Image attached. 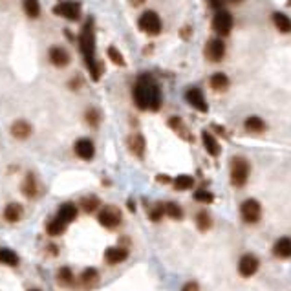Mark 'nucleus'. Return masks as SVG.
I'll use <instances>...</instances> for the list:
<instances>
[{"mask_svg":"<svg viewBox=\"0 0 291 291\" xmlns=\"http://www.w3.org/2000/svg\"><path fill=\"white\" fill-rule=\"evenodd\" d=\"M185 99L191 103V106H194V108L200 110V112H207V110H209L205 97H203L201 90H198V88H191V90H187Z\"/></svg>","mask_w":291,"mask_h":291,"instance_id":"obj_12","label":"nucleus"},{"mask_svg":"<svg viewBox=\"0 0 291 291\" xmlns=\"http://www.w3.org/2000/svg\"><path fill=\"white\" fill-rule=\"evenodd\" d=\"M194 200L200 201V203H211V201L215 200V194L205 191V189H200V191L194 192Z\"/></svg>","mask_w":291,"mask_h":291,"instance_id":"obj_34","label":"nucleus"},{"mask_svg":"<svg viewBox=\"0 0 291 291\" xmlns=\"http://www.w3.org/2000/svg\"><path fill=\"white\" fill-rule=\"evenodd\" d=\"M258 267H260V262L255 255H243L238 262V273L242 277H253L258 271Z\"/></svg>","mask_w":291,"mask_h":291,"instance_id":"obj_9","label":"nucleus"},{"mask_svg":"<svg viewBox=\"0 0 291 291\" xmlns=\"http://www.w3.org/2000/svg\"><path fill=\"white\" fill-rule=\"evenodd\" d=\"M108 57L112 59V62H115L117 66H124V57L121 55V52L115 46H110L108 48Z\"/></svg>","mask_w":291,"mask_h":291,"instance_id":"obj_36","label":"nucleus"},{"mask_svg":"<svg viewBox=\"0 0 291 291\" xmlns=\"http://www.w3.org/2000/svg\"><path fill=\"white\" fill-rule=\"evenodd\" d=\"M243 127H245V130H247V132H255V134L264 132V130H266V123H264L260 117H257V115L247 117V119H245V123H243Z\"/></svg>","mask_w":291,"mask_h":291,"instance_id":"obj_26","label":"nucleus"},{"mask_svg":"<svg viewBox=\"0 0 291 291\" xmlns=\"http://www.w3.org/2000/svg\"><path fill=\"white\" fill-rule=\"evenodd\" d=\"M211 8H215V10H220L222 6H224V0H209Z\"/></svg>","mask_w":291,"mask_h":291,"instance_id":"obj_40","label":"nucleus"},{"mask_svg":"<svg viewBox=\"0 0 291 291\" xmlns=\"http://www.w3.org/2000/svg\"><path fill=\"white\" fill-rule=\"evenodd\" d=\"M53 13L62 17V19H68V20H79L81 17V6L73 2V0H64V2H59L55 6Z\"/></svg>","mask_w":291,"mask_h":291,"instance_id":"obj_7","label":"nucleus"},{"mask_svg":"<svg viewBox=\"0 0 291 291\" xmlns=\"http://www.w3.org/2000/svg\"><path fill=\"white\" fill-rule=\"evenodd\" d=\"M165 207V215L171 216L172 220H182L183 218V211L182 207L178 205L176 201H167V203H163Z\"/></svg>","mask_w":291,"mask_h":291,"instance_id":"obj_30","label":"nucleus"},{"mask_svg":"<svg viewBox=\"0 0 291 291\" xmlns=\"http://www.w3.org/2000/svg\"><path fill=\"white\" fill-rule=\"evenodd\" d=\"M50 61H52L53 66L57 68H62L66 66L68 62H70V55H68V52L64 48H61V46H53V48H50Z\"/></svg>","mask_w":291,"mask_h":291,"instance_id":"obj_13","label":"nucleus"},{"mask_svg":"<svg viewBox=\"0 0 291 291\" xmlns=\"http://www.w3.org/2000/svg\"><path fill=\"white\" fill-rule=\"evenodd\" d=\"M57 218H61L62 222H66V224L73 222V220L77 218V207H75V203H72V201H66V203H62V205L59 207V211H57Z\"/></svg>","mask_w":291,"mask_h":291,"instance_id":"obj_17","label":"nucleus"},{"mask_svg":"<svg viewBox=\"0 0 291 291\" xmlns=\"http://www.w3.org/2000/svg\"><path fill=\"white\" fill-rule=\"evenodd\" d=\"M273 24L277 26V29L278 31H282V33H289L291 31V19L284 13L273 15Z\"/></svg>","mask_w":291,"mask_h":291,"instance_id":"obj_24","label":"nucleus"},{"mask_svg":"<svg viewBox=\"0 0 291 291\" xmlns=\"http://www.w3.org/2000/svg\"><path fill=\"white\" fill-rule=\"evenodd\" d=\"M132 2V6H139V4H143L145 0H130Z\"/></svg>","mask_w":291,"mask_h":291,"instance_id":"obj_41","label":"nucleus"},{"mask_svg":"<svg viewBox=\"0 0 291 291\" xmlns=\"http://www.w3.org/2000/svg\"><path fill=\"white\" fill-rule=\"evenodd\" d=\"M249 171L251 167H249L247 159L240 158V156L233 158L231 159V183L234 187H243L249 178Z\"/></svg>","mask_w":291,"mask_h":291,"instance_id":"obj_3","label":"nucleus"},{"mask_svg":"<svg viewBox=\"0 0 291 291\" xmlns=\"http://www.w3.org/2000/svg\"><path fill=\"white\" fill-rule=\"evenodd\" d=\"M79 46H81L82 57L86 59V66L90 70V75L94 81H99L101 70L97 68V61L94 57L96 53V29H94V20L88 19L86 24L82 26L81 35H79Z\"/></svg>","mask_w":291,"mask_h":291,"instance_id":"obj_2","label":"nucleus"},{"mask_svg":"<svg viewBox=\"0 0 291 291\" xmlns=\"http://www.w3.org/2000/svg\"><path fill=\"white\" fill-rule=\"evenodd\" d=\"M227 86H229V79H227L225 73H215V75L211 77V88L213 90L224 92Z\"/></svg>","mask_w":291,"mask_h":291,"instance_id":"obj_27","label":"nucleus"},{"mask_svg":"<svg viewBox=\"0 0 291 291\" xmlns=\"http://www.w3.org/2000/svg\"><path fill=\"white\" fill-rule=\"evenodd\" d=\"M240 215H242V220L245 224H257L262 218V207L257 200L249 198L240 205Z\"/></svg>","mask_w":291,"mask_h":291,"instance_id":"obj_5","label":"nucleus"},{"mask_svg":"<svg viewBox=\"0 0 291 291\" xmlns=\"http://www.w3.org/2000/svg\"><path fill=\"white\" fill-rule=\"evenodd\" d=\"M19 262H20V258L15 251H11V249H8V247L0 249V264L15 267V266H19Z\"/></svg>","mask_w":291,"mask_h":291,"instance_id":"obj_21","label":"nucleus"},{"mask_svg":"<svg viewBox=\"0 0 291 291\" xmlns=\"http://www.w3.org/2000/svg\"><path fill=\"white\" fill-rule=\"evenodd\" d=\"M22 192H24L28 198H35V196H37L38 185H37V180H35V174H31V172L26 176L24 183H22Z\"/></svg>","mask_w":291,"mask_h":291,"instance_id":"obj_23","label":"nucleus"},{"mask_svg":"<svg viewBox=\"0 0 291 291\" xmlns=\"http://www.w3.org/2000/svg\"><path fill=\"white\" fill-rule=\"evenodd\" d=\"M138 26L147 35H158L161 31V19H159V15L156 11H145L139 17Z\"/></svg>","mask_w":291,"mask_h":291,"instance_id":"obj_4","label":"nucleus"},{"mask_svg":"<svg viewBox=\"0 0 291 291\" xmlns=\"http://www.w3.org/2000/svg\"><path fill=\"white\" fill-rule=\"evenodd\" d=\"M99 198L97 196H86V198H82L81 200V209L85 211V213H96L97 207H99Z\"/></svg>","mask_w":291,"mask_h":291,"instance_id":"obj_31","label":"nucleus"},{"mask_svg":"<svg viewBox=\"0 0 291 291\" xmlns=\"http://www.w3.org/2000/svg\"><path fill=\"white\" fill-rule=\"evenodd\" d=\"M11 134H13L17 139H26L31 136V124L28 121H15L13 127H11Z\"/></svg>","mask_w":291,"mask_h":291,"instance_id":"obj_20","label":"nucleus"},{"mask_svg":"<svg viewBox=\"0 0 291 291\" xmlns=\"http://www.w3.org/2000/svg\"><path fill=\"white\" fill-rule=\"evenodd\" d=\"M134 103L141 110H158L161 105V92L154 79L148 75H141L134 85Z\"/></svg>","mask_w":291,"mask_h":291,"instance_id":"obj_1","label":"nucleus"},{"mask_svg":"<svg viewBox=\"0 0 291 291\" xmlns=\"http://www.w3.org/2000/svg\"><path fill=\"white\" fill-rule=\"evenodd\" d=\"M66 222H62L61 218H55L52 220V222H48V225H46V231H48L50 236H61L64 231H66Z\"/></svg>","mask_w":291,"mask_h":291,"instance_id":"obj_25","label":"nucleus"},{"mask_svg":"<svg viewBox=\"0 0 291 291\" xmlns=\"http://www.w3.org/2000/svg\"><path fill=\"white\" fill-rule=\"evenodd\" d=\"M22 6H24V11L29 19H37L40 15V4L38 0H22Z\"/></svg>","mask_w":291,"mask_h":291,"instance_id":"obj_29","label":"nucleus"},{"mask_svg":"<svg viewBox=\"0 0 291 291\" xmlns=\"http://www.w3.org/2000/svg\"><path fill=\"white\" fill-rule=\"evenodd\" d=\"M158 180H159V182H171L167 176H158Z\"/></svg>","mask_w":291,"mask_h":291,"instance_id":"obj_42","label":"nucleus"},{"mask_svg":"<svg viewBox=\"0 0 291 291\" xmlns=\"http://www.w3.org/2000/svg\"><path fill=\"white\" fill-rule=\"evenodd\" d=\"M73 150H75V154L79 156L81 159H92L94 158V154H96V145H94V141L92 139H86V138H81L75 141V147H73Z\"/></svg>","mask_w":291,"mask_h":291,"instance_id":"obj_11","label":"nucleus"},{"mask_svg":"<svg viewBox=\"0 0 291 291\" xmlns=\"http://www.w3.org/2000/svg\"><path fill=\"white\" fill-rule=\"evenodd\" d=\"M233 2H238V0H233Z\"/></svg>","mask_w":291,"mask_h":291,"instance_id":"obj_44","label":"nucleus"},{"mask_svg":"<svg viewBox=\"0 0 291 291\" xmlns=\"http://www.w3.org/2000/svg\"><path fill=\"white\" fill-rule=\"evenodd\" d=\"M205 55H207V59H209V61H213V62L222 61V59H224V55H225L224 40H220V38H211L209 43H207Z\"/></svg>","mask_w":291,"mask_h":291,"instance_id":"obj_10","label":"nucleus"},{"mask_svg":"<svg viewBox=\"0 0 291 291\" xmlns=\"http://www.w3.org/2000/svg\"><path fill=\"white\" fill-rule=\"evenodd\" d=\"M24 215V209L20 203H8L4 209V218L6 222H10V224H15V222H19Z\"/></svg>","mask_w":291,"mask_h":291,"instance_id":"obj_18","label":"nucleus"},{"mask_svg":"<svg viewBox=\"0 0 291 291\" xmlns=\"http://www.w3.org/2000/svg\"><path fill=\"white\" fill-rule=\"evenodd\" d=\"M127 143H129L130 152H132L134 156L143 158V154H145V138L141 136V134H132V136H129Z\"/></svg>","mask_w":291,"mask_h":291,"instance_id":"obj_15","label":"nucleus"},{"mask_svg":"<svg viewBox=\"0 0 291 291\" xmlns=\"http://www.w3.org/2000/svg\"><path fill=\"white\" fill-rule=\"evenodd\" d=\"M127 258H129V251H127L124 247H108V249L105 251V260H106V264H112V266L124 262Z\"/></svg>","mask_w":291,"mask_h":291,"instance_id":"obj_14","label":"nucleus"},{"mask_svg":"<svg viewBox=\"0 0 291 291\" xmlns=\"http://www.w3.org/2000/svg\"><path fill=\"white\" fill-rule=\"evenodd\" d=\"M86 121H88L90 127H97V124H99V114H97V110L94 108L88 110V112H86Z\"/></svg>","mask_w":291,"mask_h":291,"instance_id":"obj_38","label":"nucleus"},{"mask_svg":"<svg viewBox=\"0 0 291 291\" xmlns=\"http://www.w3.org/2000/svg\"><path fill=\"white\" fill-rule=\"evenodd\" d=\"M196 225H198V229L200 231H207L213 225V220H211V215L205 213V211H200L198 215H196Z\"/></svg>","mask_w":291,"mask_h":291,"instance_id":"obj_32","label":"nucleus"},{"mask_svg":"<svg viewBox=\"0 0 291 291\" xmlns=\"http://www.w3.org/2000/svg\"><path fill=\"white\" fill-rule=\"evenodd\" d=\"M97 222L106 229H114L121 224V211L114 205H106L99 211L97 215Z\"/></svg>","mask_w":291,"mask_h":291,"instance_id":"obj_6","label":"nucleus"},{"mask_svg":"<svg viewBox=\"0 0 291 291\" xmlns=\"http://www.w3.org/2000/svg\"><path fill=\"white\" fill-rule=\"evenodd\" d=\"M182 291H200V286L196 282H187L185 286L182 287Z\"/></svg>","mask_w":291,"mask_h":291,"instance_id":"obj_39","label":"nucleus"},{"mask_svg":"<svg viewBox=\"0 0 291 291\" xmlns=\"http://www.w3.org/2000/svg\"><path fill=\"white\" fill-rule=\"evenodd\" d=\"M31 291H40V289H31Z\"/></svg>","mask_w":291,"mask_h":291,"instance_id":"obj_43","label":"nucleus"},{"mask_svg":"<svg viewBox=\"0 0 291 291\" xmlns=\"http://www.w3.org/2000/svg\"><path fill=\"white\" fill-rule=\"evenodd\" d=\"M59 282H61L62 286H72L73 284V273L70 267H61L59 269V275H57Z\"/></svg>","mask_w":291,"mask_h":291,"instance_id":"obj_33","label":"nucleus"},{"mask_svg":"<svg viewBox=\"0 0 291 291\" xmlns=\"http://www.w3.org/2000/svg\"><path fill=\"white\" fill-rule=\"evenodd\" d=\"M201 139H203V145H205L207 152L216 158V156L220 154V143L216 141L215 136H213V134H209V132H203V134H201Z\"/></svg>","mask_w":291,"mask_h":291,"instance_id":"obj_22","label":"nucleus"},{"mask_svg":"<svg viewBox=\"0 0 291 291\" xmlns=\"http://www.w3.org/2000/svg\"><path fill=\"white\" fill-rule=\"evenodd\" d=\"M213 29L220 35H229V31L233 29V15L229 11L218 10V13L213 19Z\"/></svg>","mask_w":291,"mask_h":291,"instance_id":"obj_8","label":"nucleus"},{"mask_svg":"<svg viewBox=\"0 0 291 291\" xmlns=\"http://www.w3.org/2000/svg\"><path fill=\"white\" fill-rule=\"evenodd\" d=\"M163 215H165V207H163V203H156L152 209L148 211V218L152 220V222H159Z\"/></svg>","mask_w":291,"mask_h":291,"instance_id":"obj_35","label":"nucleus"},{"mask_svg":"<svg viewBox=\"0 0 291 291\" xmlns=\"http://www.w3.org/2000/svg\"><path fill=\"white\" fill-rule=\"evenodd\" d=\"M273 253L280 258H289L291 257V238L284 236V238H278L273 245Z\"/></svg>","mask_w":291,"mask_h":291,"instance_id":"obj_19","label":"nucleus"},{"mask_svg":"<svg viewBox=\"0 0 291 291\" xmlns=\"http://www.w3.org/2000/svg\"><path fill=\"white\" fill-rule=\"evenodd\" d=\"M169 124H171V127H172L174 130H178V132L182 134L183 138H189V136H187V130H183L182 119H178V117H172V119H169ZM189 139H191V138H189Z\"/></svg>","mask_w":291,"mask_h":291,"instance_id":"obj_37","label":"nucleus"},{"mask_svg":"<svg viewBox=\"0 0 291 291\" xmlns=\"http://www.w3.org/2000/svg\"><path fill=\"white\" fill-rule=\"evenodd\" d=\"M192 185H194V178L189 176V174H180L174 180V189L176 191H189Z\"/></svg>","mask_w":291,"mask_h":291,"instance_id":"obj_28","label":"nucleus"},{"mask_svg":"<svg viewBox=\"0 0 291 291\" xmlns=\"http://www.w3.org/2000/svg\"><path fill=\"white\" fill-rule=\"evenodd\" d=\"M81 284L88 289L96 287L99 284V271L96 267H86L85 271L81 273Z\"/></svg>","mask_w":291,"mask_h":291,"instance_id":"obj_16","label":"nucleus"}]
</instances>
